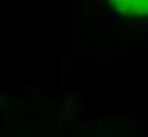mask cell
Masks as SVG:
<instances>
[{"instance_id": "obj_1", "label": "cell", "mask_w": 148, "mask_h": 137, "mask_svg": "<svg viewBox=\"0 0 148 137\" xmlns=\"http://www.w3.org/2000/svg\"><path fill=\"white\" fill-rule=\"evenodd\" d=\"M112 2L123 15H148V0H112Z\"/></svg>"}]
</instances>
